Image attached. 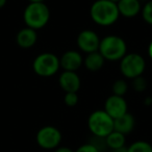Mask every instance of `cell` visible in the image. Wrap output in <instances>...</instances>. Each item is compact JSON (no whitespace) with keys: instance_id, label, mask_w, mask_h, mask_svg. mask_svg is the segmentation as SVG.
Here are the masks:
<instances>
[{"instance_id":"obj_3","label":"cell","mask_w":152,"mask_h":152,"mask_svg":"<svg viewBox=\"0 0 152 152\" xmlns=\"http://www.w3.org/2000/svg\"><path fill=\"white\" fill-rule=\"evenodd\" d=\"M23 20L27 27L34 30L41 29L45 27L50 20V10L45 2H29L24 10Z\"/></svg>"},{"instance_id":"obj_2","label":"cell","mask_w":152,"mask_h":152,"mask_svg":"<svg viewBox=\"0 0 152 152\" xmlns=\"http://www.w3.org/2000/svg\"><path fill=\"white\" fill-rule=\"evenodd\" d=\"M98 51L105 61H120L127 54V44L121 37L110 34L100 40Z\"/></svg>"},{"instance_id":"obj_10","label":"cell","mask_w":152,"mask_h":152,"mask_svg":"<svg viewBox=\"0 0 152 152\" xmlns=\"http://www.w3.org/2000/svg\"><path fill=\"white\" fill-rule=\"evenodd\" d=\"M58 83L65 93H77L80 89L81 79L76 72L63 71L58 77Z\"/></svg>"},{"instance_id":"obj_8","label":"cell","mask_w":152,"mask_h":152,"mask_svg":"<svg viewBox=\"0 0 152 152\" xmlns=\"http://www.w3.org/2000/svg\"><path fill=\"white\" fill-rule=\"evenodd\" d=\"M100 40L97 34L92 29H85L81 30L77 36V46L83 52L85 53H91L98 51L100 45Z\"/></svg>"},{"instance_id":"obj_13","label":"cell","mask_w":152,"mask_h":152,"mask_svg":"<svg viewBox=\"0 0 152 152\" xmlns=\"http://www.w3.org/2000/svg\"><path fill=\"white\" fill-rule=\"evenodd\" d=\"M38 41V34L37 30L29 28L26 26L25 28H22L19 30L16 37V42H17L18 46L21 47L23 49H28L34 46Z\"/></svg>"},{"instance_id":"obj_9","label":"cell","mask_w":152,"mask_h":152,"mask_svg":"<svg viewBox=\"0 0 152 152\" xmlns=\"http://www.w3.org/2000/svg\"><path fill=\"white\" fill-rule=\"evenodd\" d=\"M127 102L122 96L110 95L104 103V110L113 119H117L127 113Z\"/></svg>"},{"instance_id":"obj_22","label":"cell","mask_w":152,"mask_h":152,"mask_svg":"<svg viewBox=\"0 0 152 152\" xmlns=\"http://www.w3.org/2000/svg\"><path fill=\"white\" fill-rule=\"evenodd\" d=\"M75 152H100V151L95 146H93L92 144L89 143V144H85V145H81Z\"/></svg>"},{"instance_id":"obj_26","label":"cell","mask_w":152,"mask_h":152,"mask_svg":"<svg viewBox=\"0 0 152 152\" xmlns=\"http://www.w3.org/2000/svg\"><path fill=\"white\" fill-rule=\"evenodd\" d=\"M152 103V97H147L145 100V104L146 105H150Z\"/></svg>"},{"instance_id":"obj_20","label":"cell","mask_w":152,"mask_h":152,"mask_svg":"<svg viewBox=\"0 0 152 152\" xmlns=\"http://www.w3.org/2000/svg\"><path fill=\"white\" fill-rule=\"evenodd\" d=\"M132 89L137 93H143L147 89V81L143 76H139L132 79Z\"/></svg>"},{"instance_id":"obj_5","label":"cell","mask_w":152,"mask_h":152,"mask_svg":"<svg viewBox=\"0 0 152 152\" xmlns=\"http://www.w3.org/2000/svg\"><path fill=\"white\" fill-rule=\"evenodd\" d=\"M61 68L59 57L51 52H44L36 56L32 63L34 73L41 77H51L58 72Z\"/></svg>"},{"instance_id":"obj_28","label":"cell","mask_w":152,"mask_h":152,"mask_svg":"<svg viewBox=\"0 0 152 152\" xmlns=\"http://www.w3.org/2000/svg\"><path fill=\"white\" fill-rule=\"evenodd\" d=\"M45 0H29L30 3H39V2H44Z\"/></svg>"},{"instance_id":"obj_29","label":"cell","mask_w":152,"mask_h":152,"mask_svg":"<svg viewBox=\"0 0 152 152\" xmlns=\"http://www.w3.org/2000/svg\"><path fill=\"white\" fill-rule=\"evenodd\" d=\"M110 1H113V2H115V3H118L120 0H110Z\"/></svg>"},{"instance_id":"obj_4","label":"cell","mask_w":152,"mask_h":152,"mask_svg":"<svg viewBox=\"0 0 152 152\" xmlns=\"http://www.w3.org/2000/svg\"><path fill=\"white\" fill-rule=\"evenodd\" d=\"M88 127L94 137H105L114 131V119L104 110H95L89 116Z\"/></svg>"},{"instance_id":"obj_16","label":"cell","mask_w":152,"mask_h":152,"mask_svg":"<svg viewBox=\"0 0 152 152\" xmlns=\"http://www.w3.org/2000/svg\"><path fill=\"white\" fill-rule=\"evenodd\" d=\"M125 135L122 133L118 132V131H112L107 137H105V143L106 146L110 149H117V148H121L125 146Z\"/></svg>"},{"instance_id":"obj_11","label":"cell","mask_w":152,"mask_h":152,"mask_svg":"<svg viewBox=\"0 0 152 152\" xmlns=\"http://www.w3.org/2000/svg\"><path fill=\"white\" fill-rule=\"evenodd\" d=\"M61 68L64 71L76 72L83 65V57L76 50H68L59 57Z\"/></svg>"},{"instance_id":"obj_23","label":"cell","mask_w":152,"mask_h":152,"mask_svg":"<svg viewBox=\"0 0 152 152\" xmlns=\"http://www.w3.org/2000/svg\"><path fill=\"white\" fill-rule=\"evenodd\" d=\"M55 152H75V151H73V150L68 147H57Z\"/></svg>"},{"instance_id":"obj_14","label":"cell","mask_w":152,"mask_h":152,"mask_svg":"<svg viewBox=\"0 0 152 152\" xmlns=\"http://www.w3.org/2000/svg\"><path fill=\"white\" fill-rule=\"evenodd\" d=\"M135 125L134 117L128 112L123 116L114 119V130L126 135L133 130Z\"/></svg>"},{"instance_id":"obj_24","label":"cell","mask_w":152,"mask_h":152,"mask_svg":"<svg viewBox=\"0 0 152 152\" xmlns=\"http://www.w3.org/2000/svg\"><path fill=\"white\" fill-rule=\"evenodd\" d=\"M112 152H128V151H127V148L124 146V147L117 148V149H113Z\"/></svg>"},{"instance_id":"obj_12","label":"cell","mask_w":152,"mask_h":152,"mask_svg":"<svg viewBox=\"0 0 152 152\" xmlns=\"http://www.w3.org/2000/svg\"><path fill=\"white\" fill-rule=\"evenodd\" d=\"M117 7L120 16L124 18H134L142 11L140 0H120Z\"/></svg>"},{"instance_id":"obj_25","label":"cell","mask_w":152,"mask_h":152,"mask_svg":"<svg viewBox=\"0 0 152 152\" xmlns=\"http://www.w3.org/2000/svg\"><path fill=\"white\" fill-rule=\"evenodd\" d=\"M148 55H149V57L152 59V41L150 42L149 46H148Z\"/></svg>"},{"instance_id":"obj_7","label":"cell","mask_w":152,"mask_h":152,"mask_svg":"<svg viewBox=\"0 0 152 152\" xmlns=\"http://www.w3.org/2000/svg\"><path fill=\"white\" fill-rule=\"evenodd\" d=\"M37 143L43 149H55L61 142V132L58 128L47 125L37 132Z\"/></svg>"},{"instance_id":"obj_1","label":"cell","mask_w":152,"mask_h":152,"mask_svg":"<svg viewBox=\"0 0 152 152\" xmlns=\"http://www.w3.org/2000/svg\"><path fill=\"white\" fill-rule=\"evenodd\" d=\"M90 17L97 25L107 27L118 21L120 14L117 3L110 0H96L91 5Z\"/></svg>"},{"instance_id":"obj_19","label":"cell","mask_w":152,"mask_h":152,"mask_svg":"<svg viewBox=\"0 0 152 152\" xmlns=\"http://www.w3.org/2000/svg\"><path fill=\"white\" fill-rule=\"evenodd\" d=\"M142 17L144 21L149 25H152V0H148L144 7H142Z\"/></svg>"},{"instance_id":"obj_18","label":"cell","mask_w":152,"mask_h":152,"mask_svg":"<svg viewBox=\"0 0 152 152\" xmlns=\"http://www.w3.org/2000/svg\"><path fill=\"white\" fill-rule=\"evenodd\" d=\"M127 90H128V85L124 79H117L112 86L113 95L124 97V95L127 93Z\"/></svg>"},{"instance_id":"obj_30","label":"cell","mask_w":152,"mask_h":152,"mask_svg":"<svg viewBox=\"0 0 152 152\" xmlns=\"http://www.w3.org/2000/svg\"><path fill=\"white\" fill-rule=\"evenodd\" d=\"M140 1H141V0H140Z\"/></svg>"},{"instance_id":"obj_21","label":"cell","mask_w":152,"mask_h":152,"mask_svg":"<svg viewBox=\"0 0 152 152\" xmlns=\"http://www.w3.org/2000/svg\"><path fill=\"white\" fill-rule=\"evenodd\" d=\"M78 95L77 93H65V97H64V102L67 106L69 107H74L76 104L78 103Z\"/></svg>"},{"instance_id":"obj_27","label":"cell","mask_w":152,"mask_h":152,"mask_svg":"<svg viewBox=\"0 0 152 152\" xmlns=\"http://www.w3.org/2000/svg\"><path fill=\"white\" fill-rule=\"evenodd\" d=\"M7 0H0V9H2L5 4H7Z\"/></svg>"},{"instance_id":"obj_6","label":"cell","mask_w":152,"mask_h":152,"mask_svg":"<svg viewBox=\"0 0 152 152\" xmlns=\"http://www.w3.org/2000/svg\"><path fill=\"white\" fill-rule=\"evenodd\" d=\"M145 69V58L139 53H127L120 61L121 73L124 77L131 80L143 75Z\"/></svg>"},{"instance_id":"obj_15","label":"cell","mask_w":152,"mask_h":152,"mask_svg":"<svg viewBox=\"0 0 152 152\" xmlns=\"http://www.w3.org/2000/svg\"><path fill=\"white\" fill-rule=\"evenodd\" d=\"M104 63H105V59L100 54L99 51L88 53L87 56L83 58V66L91 72L99 71L103 68Z\"/></svg>"},{"instance_id":"obj_17","label":"cell","mask_w":152,"mask_h":152,"mask_svg":"<svg viewBox=\"0 0 152 152\" xmlns=\"http://www.w3.org/2000/svg\"><path fill=\"white\" fill-rule=\"evenodd\" d=\"M128 152H152V145L145 141H137L132 143L128 148Z\"/></svg>"}]
</instances>
